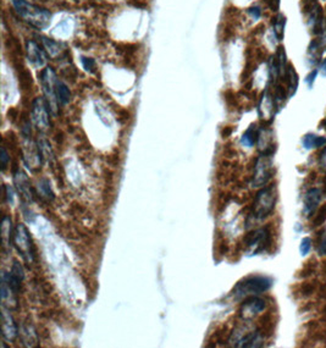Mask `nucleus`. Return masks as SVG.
Instances as JSON below:
<instances>
[{
    "instance_id": "25",
    "label": "nucleus",
    "mask_w": 326,
    "mask_h": 348,
    "mask_svg": "<svg viewBox=\"0 0 326 348\" xmlns=\"http://www.w3.org/2000/svg\"><path fill=\"white\" fill-rule=\"evenodd\" d=\"M42 44H43V48L45 49L46 54H48L51 58L58 57V55L61 53V50H63L61 49V44L55 42L54 39H51V38L42 37Z\"/></svg>"
},
{
    "instance_id": "13",
    "label": "nucleus",
    "mask_w": 326,
    "mask_h": 348,
    "mask_svg": "<svg viewBox=\"0 0 326 348\" xmlns=\"http://www.w3.org/2000/svg\"><path fill=\"white\" fill-rule=\"evenodd\" d=\"M2 335L3 338L9 342H13L19 335V329H17L13 315L4 306L2 308Z\"/></svg>"
},
{
    "instance_id": "5",
    "label": "nucleus",
    "mask_w": 326,
    "mask_h": 348,
    "mask_svg": "<svg viewBox=\"0 0 326 348\" xmlns=\"http://www.w3.org/2000/svg\"><path fill=\"white\" fill-rule=\"evenodd\" d=\"M13 243L16 247L17 252L21 254L26 263L32 264L34 262V248L27 228L23 224H19L15 228Z\"/></svg>"
},
{
    "instance_id": "30",
    "label": "nucleus",
    "mask_w": 326,
    "mask_h": 348,
    "mask_svg": "<svg viewBox=\"0 0 326 348\" xmlns=\"http://www.w3.org/2000/svg\"><path fill=\"white\" fill-rule=\"evenodd\" d=\"M81 61H82V65H83L84 70H86L87 72H95V69H96V61L93 60V59L82 57V58H81Z\"/></svg>"
},
{
    "instance_id": "38",
    "label": "nucleus",
    "mask_w": 326,
    "mask_h": 348,
    "mask_svg": "<svg viewBox=\"0 0 326 348\" xmlns=\"http://www.w3.org/2000/svg\"><path fill=\"white\" fill-rule=\"evenodd\" d=\"M320 165H321L322 169L326 170V149L322 152L321 156H320Z\"/></svg>"
},
{
    "instance_id": "23",
    "label": "nucleus",
    "mask_w": 326,
    "mask_h": 348,
    "mask_svg": "<svg viewBox=\"0 0 326 348\" xmlns=\"http://www.w3.org/2000/svg\"><path fill=\"white\" fill-rule=\"evenodd\" d=\"M285 27H286V17L283 14H277L275 16L274 22H272V31H274V36L278 42L284 39Z\"/></svg>"
},
{
    "instance_id": "28",
    "label": "nucleus",
    "mask_w": 326,
    "mask_h": 348,
    "mask_svg": "<svg viewBox=\"0 0 326 348\" xmlns=\"http://www.w3.org/2000/svg\"><path fill=\"white\" fill-rule=\"evenodd\" d=\"M312 244L313 242L310 237H304L303 240H302L301 244H299V253H301L302 256L309 254L310 250H312Z\"/></svg>"
},
{
    "instance_id": "24",
    "label": "nucleus",
    "mask_w": 326,
    "mask_h": 348,
    "mask_svg": "<svg viewBox=\"0 0 326 348\" xmlns=\"http://www.w3.org/2000/svg\"><path fill=\"white\" fill-rule=\"evenodd\" d=\"M21 336L23 344L27 347H34L38 343V337L36 330L32 326H23L21 329Z\"/></svg>"
},
{
    "instance_id": "14",
    "label": "nucleus",
    "mask_w": 326,
    "mask_h": 348,
    "mask_svg": "<svg viewBox=\"0 0 326 348\" xmlns=\"http://www.w3.org/2000/svg\"><path fill=\"white\" fill-rule=\"evenodd\" d=\"M322 199V193L319 188H310L304 194L303 199V214L304 216L310 218L313 216L316 209L319 208L320 203Z\"/></svg>"
},
{
    "instance_id": "9",
    "label": "nucleus",
    "mask_w": 326,
    "mask_h": 348,
    "mask_svg": "<svg viewBox=\"0 0 326 348\" xmlns=\"http://www.w3.org/2000/svg\"><path fill=\"white\" fill-rule=\"evenodd\" d=\"M231 342L235 347H260L263 346L264 338L260 331H245L237 330L231 336Z\"/></svg>"
},
{
    "instance_id": "12",
    "label": "nucleus",
    "mask_w": 326,
    "mask_h": 348,
    "mask_svg": "<svg viewBox=\"0 0 326 348\" xmlns=\"http://www.w3.org/2000/svg\"><path fill=\"white\" fill-rule=\"evenodd\" d=\"M14 182L16 186V190L23 202L32 203L33 202V190L31 187V182L22 170H17L14 175Z\"/></svg>"
},
{
    "instance_id": "4",
    "label": "nucleus",
    "mask_w": 326,
    "mask_h": 348,
    "mask_svg": "<svg viewBox=\"0 0 326 348\" xmlns=\"http://www.w3.org/2000/svg\"><path fill=\"white\" fill-rule=\"evenodd\" d=\"M57 75L52 67H45L40 73V84H42L44 97H45L46 103H48L49 109L53 116H57L59 100L57 96V83H58Z\"/></svg>"
},
{
    "instance_id": "27",
    "label": "nucleus",
    "mask_w": 326,
    "mask_h": 348,
    "mask_svg": "<svg viewBox=\"0 0 326 348\" xmlns=\"http://www.w3.org/2000/svg\"><path fill=\"white\" fill-rule=\"evenodd\" d=\"M38 193L40 194V197H43L46 200L54 199V193H53L51 184H49V181L46 179H42L38 182Z\"/></svg>"
},
{
    "instance_id": "26",
    "label": "nucleus",
    "mask_w": 326,
    "mask_h": 348,
    "mask_svg": "<svg viewBox=\"0 0 326 348\" xmlns=\"http://www.w3.org/2000/svg\"><path fill=\"white\" fill-rule=\"evenodd\" d=\"M57 96L59 104L61 105L69 104V102L71 100V92H70L69 87L63 81H60V79H58L57 83Z\"/></svg>"
},
{
    "instance_id": "16",
    "label": "nucleus",
    "mask_w": 326,
    "mask_h": 348,
    "mask_svg": "<svg viewBox=\"0 0 326 348\" xmlns=\"http://www.w3.org/2000/svg\"><path fill=\"white\" fill-rule=\"evenodd\" d=\"M258 110H259V115L261 119H272L274 115L277 113V111H276L272 96L268 91H266V92L263 94V97H261Z\"/></svg>"
},
{
    "instance_id": "31",
    "label": "nucleus",
    "mask_w": 326,
    "mask_h": 348,
    "mask_svg": "<svg viewBox=\"0 0 326 348\" xmlns=\"http://www.w3.org/2000/svg\"><path fill=\"white\" fill-rule=\"evenodd\" d=\"M318 73H319V69H314L308 73L307 77H305V83L308 84V87L309 88H313V84H314V82H315Z\"/></svg>"
},
{
    "instance_id": "34",
    "label": "nucleus",
    "mask_w": 326,
    "mask_h": 348,
    "mask_svg": "<svg viewBox=\"0 0 326 348\" xmlns=\"http://www.w3.org/2000/svg\"><path fill=\"white\" fill-rule=\"evenodd\" d=\"M0 158H2V169L3 171H4L5 169H7L8 161H9V154L5 147H3L2 148V156H0Z\"/></svg>"
},
{
    "instance_id": "29",
    "label": "nucleus",
    "mask_w": 326,
    "mask_h": 348,
    "mask_svg": "<svg viewBox=\"0 0 326 348\" xmlns=\"http://www.w3.org/2000/svg\"><path fill=\"white\" fill-rule=\"evenodd\" d=\"M10 273L13 274V275L16 277V279H19L20 281H23V279H25V271H23L22 265L20 264L19 262H14L13 268H11Z\"/></svg>"
},
{
    "instance_id": "3",
    "label": "nucleus",
    "mask_w": 326,
    "mask_h": 348,
    "mask_svg": "<svg viewBox=\"0 0 326 348\" xmlns=\"http://www.w3.org/2000/svg\"><path fill=\"white\" fill-rule=\"evenodd\" d=\"M277 200V188L275 185L265 186L257 193L253 204V216L255 220H264L274 211Z\"/></svg>"
},
{
    "instance_id": "1",
    "label": "nucleus",
    "mask_w": 326,
    "mask_h": 348,
    "mask_svg": "<svg viewBox=\"0 0 326 348\" xmlns=\"http://www.w3.org/2000/svg\"><path fill=\"white\" fill-rule=\"evenodd\" d=\"M11 4L23 21L29 23L37 29H44L49 26L52 20L51 11L31 4L27 0H11Z\"/></svg>"
},
{
    "instance_id": "20",
    "label": "nucleus",
    "mask_w": 326,
    "mask_h": 348,
    "mask_svg": "<svg viewBox=\"0 0 326 348\" xmlns=\"http://www.w3.org/2000/svg\"><path fill=\"white\" fill-rule=\"evenodd\" d=\"M322 50L321 46H320V42L319 39L316 38V39H313L312 42H310L309 47H308V61H309L310 65H319L321 63V54H322Z\"/></svg>"
},
{
    "instance_id": "19",
    "label": "nucleus",
    "mask_w": 326,
    "mask_h": 348,
    "mask_svg": "<svg viewBox=\"0 0 326 348\" xmlns=\"http://www.w3.org/2000/svg\"><path fill=\"white\" fill-rule=\"evenodd\" d=\"M326 144V137L324 136H316L314 134H307L302 138V146L304 149L310 150L314 148H321Z\"/></svg>"
},
{
    "instance_id": "6",
    "label": "nucleus",
    "mask_w": 326,
    "mask_h": 348,
    "mask_svg": "<svg viewBox=\"0 0 326 348\" xmlns=\"http://www.w3.org/2000/svg\"><path fill=\"white\" fill-rule=\"evenodd\" d=\"M274 172V165H272V155L260 154L258 156L254 165L253 179H252V186L255 188L265 187L266 184L272 178Z\"/></svg>"
},
{
    "instance_id": "35",
    "label": "nucleus",
    "mask_w": 326,
    "mask_h": 348,
    "mask_svg": "<svg viewBox=\"0 0 326 348\" xmlns=\"http://www.w3.org/2000/svg\"><path fill=\"white\" fill-rule=\"evenodd\" d=\"M248 14L251 15L254 20H258V19H260V16H261V10L259 7H252L248 9Z\"/></svg>"
},
{
    "instance_id": "2",
    "label": "nucleus",
    "mask_w": 326,
    "mask_h": 348,
    "mask_svg": "<svg viewBox=\"0 0 326 348\" xmlns=\"http://www.w3.org/2000/svg\"><path fill=\"white\" fill-rule=\"evenodd\" d=\"M274 280L265 275H252L247 276L237 282L235 286L232 294L236 299L246 298V297L257 296L263 292L269 291L271 288Z\"/></svg>"
},
{
    "instance_id": "36",
    "label": "nucleus",
    "mask_w": 326,
    "mask_h": 348,
    "mask_svg": "<svg viewBox=\"0 0 326 348\" xmlns=\"http://www.w3.org/2000/svg\"><path fill=\"white\" fill-rule=\"evenodd\" d=\"M319 254L320 255H326V237H324V240L320 242Z\"/></svg>"
},
{
    "instance_id": "32",
    "label": "nucleus",
    "mask_w": 326,
    "mask_h": 348,
    "mask_svg": "<svg viewBox=\"0 0 326 348\" xmlns=\"http://www.w3.org/2000/svg\"><path fill=\"white\" fill-rule=\"evenodd\" d=\"M5 194H7V200L8 203L10 205L14 204V196H15V192H14V188L11 187V186H5Z\"/></svg>"
},
{
    "instance_id": "15",
    "label": "nucleus",
    "mask_w": 326,
    "mask_h": 348,
    "mask_svg": "<svg viewBox=\"0 0 326 348\" xmlns=\"http://www.w3.org/2000/svg\"><path fill=\"white\" fill-rule=\"evenodd\" d=\"M257 146L259 148L260 154H269L272 155L275 152L274 146V137L272 132L266 128H259V135H258Z\"/></svg>"
},
{
    "instance_id": "8",
    "label": "nucleus",
    "mask_w": 326,
    "mask_h": 348,
    "mask_svg": "<svg viewBox=\"0 0 326 348\" xmlns=\"http://www.w3.org/2000/svg\"><path fill=\"white\" fill-rule=\"evenodd\" d=\"M270 243V234L268 229H259L255 230L253 234H251L246 240L247 247V255H257L263 250L266 249V247Z\"/></svg>"
},
{
    "instance_id": "21",
    "label": "nucleus",
    "mask_w": 326,
    "mask_h": 348,
    "mask_svg": "<svg viewBox=\"0 0 326 348\" xmlns=\"http://www.w3.org/2000/svg\"><path fill=\"white\" fill-rule=\"evenodd\" d=\"M258 135H259V128L255 125L249 126V128L241 137V144L243 147H246V148H252L257 143Z\"/></svg>"
},
{
    "instance_id": "22",
    "label": "nucleus",
    "mask_w": 326,
    "mask_h": 348,
    "mask_svg": "<svg viewBox=\"0 0 326 348\" xmlns=\"http://www.w3.org/2000/svg\"><path fill=\"white\" fill-rule=\"evenodd\" d=\"M37 146H38V149H39L40 155H42L43 160L52 161L53 159H54V153H53L51 144H49L48 141H46V138L44 137L43 135H40L39 137H38Z\"/></svg>"
},
{
    "instance_id": "33",
    "label": "nucleus",
    "mask_w": 326,
    "mask_h": 348,
    "mask_svg": "<svg viewBox=\"0 0 326 348\" xmlns=\"http://www.w3.org/2000/svg\"><path fill=\"white\" fill-rule=\"evenodd\" d=\"M318 39H319L320 46H321L322 50H324V52H325V50H326V21H325L324 27H322L321 33H320L319 36H318Z\"/></svg>"
},
{
    "instance_id": "37",
    "label": "nucleus",
    "mask_w": 326,
    "mask_h": 348,
    "mask_svg": "<svg viewBox=\"0 0 326 348\" xmlns=\"http://www.w3.org/2000/svg\"><path fill=\"white\" fill-rule=\"evenodd\" d=\"M319 72H321L322 76H326V58L322 59L321 63L319 64Z\"/></svg>"
},
{
    "instance_id": "11",
    "label": "nucleus",
    "mask_w": 326,
    "mask_h": 348,
    "mask_svg": "<svg viewBox=\"0 0 326 348\" xmlns=\"http://www.w3.org/2000/svg\"><path fill=\"white\" fill-rule=\"evenodd\" d=\"M26 55L28 63L34 69H42L46 64V52L34 40H28L26 43Z\"/></svg>"
},
{
    "instance_id": "7",
    "label": "nucleus",
    "mask_w": 326,
    "mask_h": 348,
    "mask_svg": "<svg viewBox=\"0 0 326 348\" xmlns=\"http://www.w3.org/2000/svg\"><path fill=\"white\" fill-rule=\"evenodd\" d=\"M49 113H51V109H49L48 103H46L45 98L42 97H38L33 100L31 108V116H32V122L36 127L39 129L40 132L46 131L51 126V119H49Z\"/></svg>"
},
{
    "instance_id": "18",
    "label": "nucleus",
    "mask_w": 326,
    "mask_h": 348,
    "mask_svg": "<svg viewBox=\"0 0 326 348\" xmlns=\"http://www.w3.org/2000/svg\"><path fill=\"white\" fill-rule=\"evenodd\" d=\"M14 232L15 229L13 230L11 219L9 216H4L2 223V240L4 248H10L11 247V242L14 241Z\"/></svg>"
},
{
    "instance_id": "10",
    "label": "nucleus",
    "mask_w": 326,
    "mask_h": 348,
    "mask_svg": "<svg viewBox=\"0 0 326 348\" xmlns=\"http://www.w3.org/2000/svg\"><path fill=\"white\" fill-rule=\"evenodd\" d=\"M266 308V302L257 296L247 297V299L242 303L240 308L241 319L248 321L254 319L257 315H259L264 309Z\"/></svg>"
},
{
    "instance_id": "17",
    "label": "nucleus",
    "mask_w": 326,
    "mask_h": 348,
    "mask_svg": "<svg viewBox=\"0 0 326 348\" xmlns=\"http://www.w3.org/2000/svg\"><path fill=\"white\" fill-rule=\"evenodd\" d=\"M284 77L287 82L286 90H287V93H289V98H292V97L296 94V92H297L298 83H299L298 73L296 72L295 69H293L292 65H289V66H287L286 73H285Z\"/></svg>"
}]
</instances>
